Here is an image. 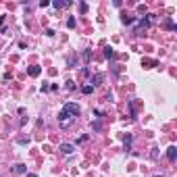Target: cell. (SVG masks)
<instances>
[{
  "label": "cell",
  "mask_w": 177,
  "mask_h": 177,
  "mask_svg": "<svg viewBox=\"0 0 177 177\" xmlns=\"http://www.w3.org/2000/svg\"><path fill=\"white\" fill-rule=\"evenodd\" d=\"M13 171H15V173H27V167H25L23 163H17V165L13 167Z\"/></svg>",
  "instance_id": "obj_7"
},
{
  "label": "cell",
  "mask_w": 177,
  "mask_h": 177,
  "mask_svg": "<svg viewBox=\"0 0 177 177\" xmlns=\"http://www.w3.org/2000/svg\"><path fill=\"white\" fill-rule=\"evenodd\" d=\"M71 119H73V117H69V113H65V110H60V113H58V123H60V125H69Z\"/></svg>",
  "instance_id": "obj_2"
},
{
  "label": "cell",
  "mask_w": 177,
  "mask_h": 177,
  "mask_svg": "<svg viewBox=\"0 0 177 177\" xmlns=\"http://www.w3.org/2000/svg\"><path fill=\"white\" fill-rule=\"evenodd\" d=\"M44 33H46V36H48V38H52V36H54V33H56V31H54V29H52V27H48V29H46V31H44Z\"/></svg>",
  "instance_id": "obj_14"
},
{
  "label": "cell",
  "mask_w": 177,
  "mask_h": 177,
  "mask_svg": "<svg viewBox=\"0 0 177 177\" xmlns=\"http://www.w3.org/2000/svg\"><path fill=\"white\" fill-rule=\"evenodd\" d=\"M79 11H81V13H87V4L81 2V4H79Z\"/></svg>",
  "instance_id": "obj_16"
},
{
  "label": "cell",
  "mask_w": 177,
  "mask_h": 177,
  "mask_svg": "<svg viewBox=\"0 0 177 177\" xmlns=\"http://www.w3.org/2000/svg\"><path fill=\"white\" fill-rule=\"evenodd\" d=\"M156 177H165V175H156Z\"/></svg>",
  "instance_id": "obj_20"
},
{
  "label": "cell",
  "mask_w": 177,
  "mask_h": 177,
  "mask_svg": "<svg viewBox=\"0 0 177 177\" xmlns=\"http://www.w3.org/2000/svg\"><path fill=\"white\" fill-rule=\"evenodd\" d=\"M102 81H104V75H102V73H96V75H92V81H90V85H92V87H96V85H100Z\"/></svg>",
  "instance_id": "obj_3"
},
{
  "label": "cell",
  "mask_w": 177,
  "mask_h": 177,
  "mask_svg": "<svg viewBox=\"0 0 177 177\" xmlns=\"http://www.w3.org/2000/svg\"><path fill=\"white\" fill-rule=\"evenodd\" d=\"M104 56H106V58H115L117 54H115V50L110 48V46H106V48H104Z\"/></svg>",
  "instance_id": "obj_10"
},
{
  "label": "cell",
  "mask_w": 177,
  "mask_h": 177,
  "mask_svg": "<svg viewBox=\"0 0 177 177\" xmlns=\"http://www.w3.org/2000/svg\"><path fill=\"white\" fill-rule=\"evenodd\" d=\"M75 25H77L75 17H69V19H67V27H69V29H75Z\"/></svg>",
  "instance_id": "obj_11"
},
{
  "label": "cell",
  "mask_w": 177,
  "mask_h": 177,
  "mask_svg": "<svg viewBox=\"0 0 177 177\" xmlns=\"http://www.w3.org/2000/svg\"><path fill=\"white\" fill-rule=\"evenodd\" d=\"M52 4H54V9H65V6H69L71 2H67V0H54Z\"/></svg>",
  "instance_id": "obj_8"
},
{
  "label": "cell",
  "mask_w": 177,
  "mask_h": 177,
  "mask_svg": "<svg viewBox=\"0 0 177 177\" xmlns=\"http://www.w3.org/2000/svg\"><path fill=\"white\" fill-rule=\"evenodd\" d=\"M63 154H73V150H75V146L73 144H60V148H58Z\"/></svg>",
  "instance_id": "obj_5"
},
{
  "label": "cell",
  "mask_w": 177,
  "mask_h": 177,
  "mask_svg": "<svg viewBox=\"0 0 177 177\" xmlns=\"http://www.w3.org/2000/svg\"><path fill=\"white\" fill-rule=\"evenodd\" d=\"M138 13H140V15H144V13H146V6H144V4H140V6H138Z\"/></svg>",
  "instance_id": "obj_18"
},
{
  "label": "cell",
  "mask_w": 177,
  "mask_h": 177,
  "mask_svg": "<svg viewBox=\"0 0 177 177\" xmlns=\"http://www.w3.org/2000/svg\"><path fill=\"white\" fill-rule=\"evenodd\" d=\"M83 58H85V60H90V58H92V52H90V50H85V52H83Z\"/></svg>",
  "instance_id": "obj_17"
},
{
  "label": "cell",
  "mask_w": 177,
  "mask_h": 177,
  "mask_svg": "<svg viewBox=\"0 0 177 177\" xmlns=\"http://www.w3.org/2000/svg\"><path fill=\"white\" fill-rule=\"evenodd\" d=\"M81 92H83V94H92V92H94V87L87 83V85H83V87H81Z\"/></svg>",
  "instance_id": "obj_12"
},
{
  "label": "cell",
  "mask_w": 177,
  "mask_h": 177,
  "mask_svg": "<svg viewBox=\"0 0 177 177\" xmlns=\"http://www.w3.org/2000/svg\"><path fill=\"white\" fill-rule=\"evenodd\" d=\"M27 73H29V75H31V77H38V75H40V73H42V69H40V67H38V65H31V67H29V69H27Z\"/></svg>",
  "instance_id": "obj_6"
},
{
  "label": "cell",
  "mask_w": 177,
  "mask_h": 177,
  "mask_svg": "<svg viewBox=\"0 0 177 177\" xmlns=\"http://www.w3.org/2000/svg\"><path fill=\"white\" fill-rule=\"evenodd\" d=\"M67 60H69V67H73V65H75V54H71Z\"/></svg>",
  "instance_id": "obj_15"
},
{
  "label": "cell",
  "mask_w": 177,
  "mask_h": 177,
  "mask_svg": "<svg viewBox=\"0 0 177 177\" xmlns=\"http://www.w3.org/2000/svg\"><path fill=\"white\" fill-rule=\"evenodd\" d=\"M63 110H65V113H69V117H79V113H81L79 106L73 104V102H67V104L63 106Z\"/></svg>",
  "instance_id": "obj_1"
},
{
  "label": "cell",
  "mask_w": 177,
  "mask_h": 177,
  "mask_svg": "<svg viewBox=\"0 0 177 177\" xmlns=\"http://www.w3.org/2000/svg\"><path fill=\"white\" fill-rule=\"evenodd\" d=\"M121 23H123V25H131V23H134V17H129V15H121Z\"/></svg>",
  "instance_id": "obj_9"
},
{
  "label": "cell",
  "mask_w": 177,
  "mask_h": 177,
  "mask_svg": "<svg viewBox=\"0 0 177 177\" xmlns=\"http://www.w3.org/2000/svg\"><path fill=\"white\" fill-rule=\"evenodd\" d=\"M25 177H38L36 173H25Z\"/></svg>",
  "instance_id": "obj_19"
},
{
  "label": "cell",
  "mask_w": 177,
  "mask_h": 177,
  "mask_svg": "<svg viewBox=\"0 0 177 177\" xmlns=\"http://www.w3.org/2000/svg\"><path fill=\"white\" fill-rule=\"evenodd\" d=\"M167 159H169L171 163L177 159V146H169V148H167Z\"/></svg>",
  "instance_id": "obj_4"
},
{
  "label": "cell",
  "mask_w": 177,
  "mask_h": 177,
  "mask_svg": "<svg viewBox=\"0 0 177 177\" xmlns=\"http://www.w3.org/2000/svg\"><path fill=\"white\" fill-rule=\"evenodd\" d=\"M92 129H94V131H100V129H102V123H100V121H92Z\"/></svg>",
  "instance_id": "obj_13"
}]
</instances>
